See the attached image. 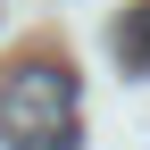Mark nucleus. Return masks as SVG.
<instances>
[{
    "instance_id": "obj_2",
    "label": "nucleus",
    "mask_w": 150,
    "mask_h": 150,
    "mask_svg": "<svg viewBox=\"0 0 150 150\" xmlns=\"http://www.w3.org/2000/svg\"><path fill=\"white\" fill-rule=\"evenodd\" d=\"M117 67L125 75H150V0H134V8L117 17Z\"/></svg>"
},
{
    "instance_id": "obj_1",
    "label": "nucleus",
    "mask_w": 150,
    "mask_h": 150,
    "mask_svg": "<svg viewBox=\"0 0 150 150\" xmlns=\"http://www.w3.org/2000/svg\"><path fill=\"white\" fill-rule=\"evenodd\" d=\"M0 142L8 150H83L75 67L67 59H17V67H0Z\"/></svg>"
}]
</instances>
